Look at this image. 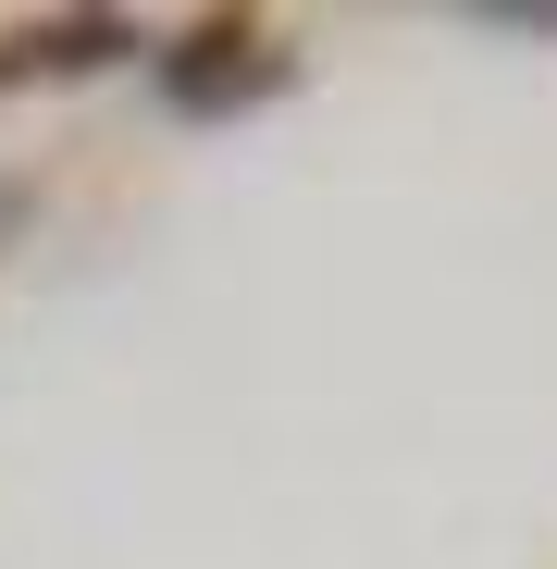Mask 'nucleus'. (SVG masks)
<instances>
[{
    "instance_id": "obj_1",
    "label": "nucleus",
    "mask_w": 557,
    "mask_h": 569,
    "mask_svg": "<svg viewBox=\"0 0 557 569\" xmlns=\"http://www.w3.org/2000/svg\"><path fill=\"white\" fill-rule=\"evenodd\" d=\"M161 87H173V112H236V100H272V87H286V50L223 13V26L161 50Z\"/></svg>"
},
{
    "instance_id": "obj_2",
    "label": "nucleus",
    "mask_w": 557,
    "mask_h": 569,
    "mask_svg": "<svg viewBox=\"0 0 557 569\" xmlns=\"http://www.w3.org/2000/svg\"><path fill=\"white\" fill-rule=\"evenodd\" d=\"M125 50H137L125 13H62V26L0 38V87H13V74H87V62H125Z\"/></svg>"
}]
</instances>
